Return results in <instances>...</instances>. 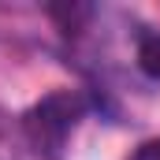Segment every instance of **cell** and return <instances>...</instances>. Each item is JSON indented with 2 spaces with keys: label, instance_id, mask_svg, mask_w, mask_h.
Returning a JSON list of instances; mask_svg holds the SVG:
<instances>
[{
  "label": "cell",
  "instance_id": "6da1fadb",
  "mask_svg": "<svg viewBox=\"0 0 160 160\" xmlns=\"http://www.w3.org/2000/svg\"><path fill=\"white\" fill-rule=\"evenodd\" d=\"M89 112V97L78 89H52L48 97H41L38 104L22 116L26 142L38 160H63L71 134L78 130V123Z\"/></svg>",
  "mask_w": 160,
  "mask_h": 160
},
{
  "label": "cell",
  "instance_id": "7a4b0ae2",
  "mask_svg": "<svg viewBox=\"0 0 160 160\" xmlns=\"http://www.w3.org/2000/svg\"><path fill=\"white\" fill-rule=\"evenodd\" d=\"M138 67L160 82V30H145L138 38Z\"/></svg>",
  "mask_w": 160,
  "mask_h": 160
},
{
  "label": "cell",
  "instance_id": "3957f363",
  "mask_svg": "<svg viewBox=\"0 0 160 160\" xmlns=\"http://www.w3.org/2000/svg\"><path fill=\"white\" fill-rule=\"evenodd\" d=\"M130 160H160V138H153V142H142V145L130 153Z\"/></svg>",
  "mask_w": 160,
  "mask_h": 160
}]
</instances>
